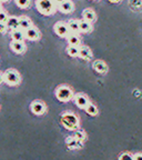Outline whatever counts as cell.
<instances>
[{"instance_id": "obj_1", "label": "cell", "mask_w": 142, "mask_h": 160, "mask_svg": "<svg viewBox=\"0 0 142 160\" xmlns=\"http://www.w3.org/2000/svg\"><path fill=\"white\" fill-rule=\"evenodd\" d=\"M61 123L67 130H77L80 126V120L76 113L66 111L61 115Z\"/></svg>"}, {"instance_id": "obj_2", "label": "cell", "mask_w": 142, "mask_h": 160, "mask_svg": "<svg viewBox=\"0 0 142 160\" xmlns=\"http://www.w3.org/2000/svg\"><path fill=\"white\" fill-rule=\"evenodd\" d=\"M36 8L43 16H52L58 10L53 0H36Z\"/></svg>"}, {"instance_id": "obj_3", "label": "cell", "mask_w": 142, "mask_h": 160, "mask_svg": "<svg viewBox=\"0 0 142 160\" xmlns=\"http://www.w3.org/2000/svg\"><path fill=\"white\" fill-rule=\"evenodd\" d=\"M73 90L71 87L67 85H60L56 88L55 90V96L59 101L61 102H68L70 100H72L73 98Z\"/></svg>"}, {"instance_id": "obj_4", "label": "cell", "mask_w": 142, "mask_h": 160, "mask_svg": "<svg viewBox=\"0 0 142 160\" xmlns=\"http://www.w3.org/2000/svg\"><path fill=\"white\" fill-rule=\"evenodd\" d=\"M3 82H6L8 86H11V87H15L18 86L21 82V76H20L19 71L16 69H7L3 72Z\"/></svg>"}, {"instance_id": "obj_5", "label": "cell", "mask_w": 142, "mask_h": 160, "mask_svg": "<svg viewBox=\"0 0 142 160\" xmlns=\"http://www.w3.org/2000/svg\"><path fill=\"white\" fill-rule=\"evenodd\" d=\"M53 31L60 38H67L70 35V29L68 27V23L65 21H58L53 26Z\"/></svg>"}, {"instance_id": "obj_6", "label": "cell", "mask_w": 142, "mask_h": 160, "mask_svg": "<svg viewBox=\"0 0 142 160\" xmlns=\"http://www.w3.org/2000/svg\"><path fill=\"white\" fill-rule=\"evenodd\" d=\"M30 110L31 112L36 116H42L47 111V106L45 102L40 101V100H33L31 105H30Z\"/></svg>"}, {"instance_id": "obj_7", "label": "cell", "mask_w": 142, "mask_h": 160, "mask_svg": "<svg viewBox=\"0 0 142 160\" xmlns=\"http://www.w3.org/2000/svg\"><path fill=\"white\" fill-rule=\"evenodd\" d=\"M72 100H73V102H75V105L77 106V107H79L80 109H85V108L88 106V103L90 102L88 96L82 92L75 93Z\"/></svg>"}, {"instance_id": "obj_8", "label": "cell", "mask_w": 142, "mask_h": 160, "mask_svg": "<svg viewBox=\"0 0 142 160\" xmlns=\"http://www.w3.org/2000/svg\"><path fill=\"white\" fill-rule=\"evenodd\" d=\"M25 37L30 41H37L41 37V32L36 26H31L27 30H25Z\"/></svg>"}, {"instance_id": "obj_9", "label": "cell", "mask_w": 142, "mask_h": 160, "mask_svg": "<svg viewBox=\"0 0 142 160\" xmlns=\"http://www.w3.org/2000/svg\"><path fill=\"white\" fill-rule=\"evenodd\" d=\"M57 9L59 10L60 12L68 15V13H71L75 10V3L72 2V0H66V1H63V2L59 3L57 6Z\"/></svg>"}, {"instance_id": "obj_10", "label": "cell", "mask_w": 142, "mask_h": 160, "mask_svg": "<svg viewBox=\"0 0 142 160\" xmlns=\"http://www.w3.org/2000/svg\"><path fill=\"white\" fill-rule=\"evenodd\" d=\"M92 69L99 75H105L108 72V65L103 60H95L92 62Z\"/></svg>"}, {"instance_id": "obj_11", "label": "cell", "mask_w": 142, "mask_h": 160, "mask_svg": "<svg viewBox=\"0 0 142 160\" xmlns=\"http://www.w3.org/2000/svg\"><path fill=\"white\" fill-rule=\"evenodd\" d=\"M10 49L12 50L15 53H18V55H21L26 51L27 47H26V43L23 41H16V40H12L10 42Z\"/></svg>"}, {"instance_id": "obj_12", "label": "cell", "mask_w": 142, "mask_h": 160, "mask_svg": "<svg viewBox=\"0 0 142 160\" xmlns=\"http://www.w3.org/2000/svg\"><path fill=\"white\" fill-rule=\"evenodd\" d=\"M78 57H80L83 60L89 61V60H91L93 57L92 50L90 49L88 46H79V56H78Z\"/></svg>"}, {"instance_id": "obj_13", "label": "cell", "mask_w": 142, "mask_h": 160, "mask_svg": "<svg viewBox=\"0 0 142 160\" xmlns=\"http://www.w3.org/2000/svg\"><path fill=\"white\" fill-rule=\"evenodd\" d=\"M66 145H67V147L69 149L75 150L82 147V141H80V140H78L77 138H75L72 136V137H68L66 139Z\"/></svg>"}, {"instance_id": "obj_14", "label": "cell", "mask_w": 142, "mask_h": 160, "mask_svg": "<svg viewBox=\"0 0 142 160\" xmlns=\"http://www.w3.org/2000/svg\"><path fill=\"white\" fill-rule=\"evenodd\" d=\"M82 18L85 20H88L89 22L93 23L97 20V13L93 9L91 8H86L85 10L82 11Z\"/></svg>"}, {"instance_id": "obj_15", "label": "cell", "mask_w": 142, "mask_h": 160, "mask_svg": "<svg viewBox=\"0 0 142 160\" xmlns=\"http://www.w3.org/2000/svg\"><path fill=\"white\" fill-rule=\"evenodd\" d=\"M92 23L89 22L88 20L81 19L79 20V31L82 33H88L92 31Z\"/></svg>"}, {"instance_id": "obj_16", "label": "cell", "mask_w": 142, "mask_h": 160, "mask_svg": "<svg viewBox=\"0 0 142 160\" xmlns=\"http://www.w3.org/2000/svg\"><path fill=\"white\" fill-rule=\"evenodd\" d=\"M6 25H7V28L10 30H15L19 28V18L15 17V16H9L6 21Z\"/></svg>"}, {"instance_id": "obj_17", "label": "cell", "mask_w": 142, "mask_h": 160, "mask_svg": "<svg viewBox=\"0 0 142 160\" xmlns=\"http://www.w3.org/2000/svg\"><path fill=\"white\" fill-rule=\"evenodd\" d=\"M32 25V21L29 17L27 16H21L19 17V28L22 30H27L28 28H30Z\"/></svg>"}, {"instance_id": "obj_18", "label": "cell", "mask_w": 142, "mask_h": 160, "mask_svg": "<svg viewBox=\"0 0 142 160\" xmlns=\"http://www.w3.org/2000/svg\"><path fill=\"white\" fill-rule=\"evenodd\" d=\"M11 38H12V40H16V41H25V30L20 29V28L11 30Z\"/></svg>"}, {"instance_id": "obj_19", "label": "cell", "mask_w": 142, "mask_h": 160, "mask_svg": "<svg viewBox=\"0 0 142 160\" xmlns=\"http://www.w3.org/2000/svg\"><path fill=\"white\" fill-rule=\"evenodd\" d=\"M66 39H67L68 43L71 46H80V43H81V38H80L79 33L70 32V35Z\"/></svg>"}, {"instance_id": "obj_20", "label": "cell", "mask_w": 142, "mask_h": 160, "mask_svg": "<svg viewBox=\"0 0 142 160\" xmlns=\"http://www.w3.org/2000/svg\"><path fill=\"white\" fill-rule=\"evenodd\" d=\"M129 8L135 12H141L142 11V0H129L128 1Z\"/></svg>"}, {"instance_id": "obj_21", "label": "cell", "mask_w": 142, "mask_h": 160, "mask_svg": "<svg viewBox=\"0 0 142 160\" xmlns=\"http://www.w3.org/2000/svg\"><path fill=\"white\" fill-rule=\"evenodd\" d=\"M83 110H85V111L88 113V115H89V116H92V117H95V116H97L98 113H99L98 107L95 105V103H92V102H89V103H88V106Z\"/></svg>"}, {"instance_id": "obj_22", "label": "cell", "mask_w": 142, "mask_h": 160, "mask_svg": "<svg viewBox=\"0 0 142 160\" xmlns=\"http://www.w3.org/2000/svg\"><path fill=\"white\" fill-rule=\"evenodd\" d=\"M68 27L70 29V32H75V33H79V20L76 19H70L68 20Z\"/></svg>"}, {"instance_id": "obj_23", "label": "cell", "mask_w": 142, "mask_h": 160, "mask_svg": "<svg viewBox=\"0 0 142 160\" xmlns=\"http://www.w3.org/2000/svg\"><path fill=\"white\" fill-rule=\"evenodd\" d=\"M67 53L68 56L72 58H76L79 56V46H71L69 45L67 47Z\"/></svg>"}, {"instance_id": "obj_24", "label": "cell", "mask_w": 142, "mask_h": 160, "mask_svg": "<svg viewBox=\"0 0 142 160\" xmlns=\"http://www.w3.org/2000/svg\"><path fill=\"white\" fill-rule=\"evenodd\" d=\"M15 3L20 9H28L31 6V0H15Z\"/></svg>"}, {"instance_id": "obj_25", "label": "cell", "mask_w": 142, "mask_h": 160, "mask_svg": "<svg viewBox=\"0 0 142 160\" xmlns=\"http://www.w3.org/2000/svg\"><path fill=\"white\" fill-rule=\"evenodd\" d=\"M73 137L75 138H77L78 140H80V141H86L87 140V133L83 131V130H76V132H75V135H73Z\"/></svg>"}, {"instance_id": "obj_26", "label": "cell", "mask_w": 142, "mask_h": 160, "mask_svg": "<svg viewBox=\"0 0 142 160\" xmlns=\"http://www.w3.org/2000/svg\"><path fill=\"white\" fill-rule=\"evenodd\" d=\"M119 160H133V153H130L129 151H123L119 155Z\"/></svg>"}, {"instance_id": "obj_27", "label": "cell", "mask_w": 142, "mask_h": 160, "mask_svg": "<svg viewBox=\"0 0 142 160\" xmlns=\"http://www.w3.org/2000/svg\"><path fill=\"white\" fill-rule=\"evenodd\" d=\"M8 17H9V16H8V13L6 12V11H3V10H0V22L6 23Z\"/></svg>"}, {"instance_id": "obj_28", "label": "cell", "mask_w": 142, "mask_h": 160, "mask_svg": "<svg viewBox=\"0 0 142 160\" xmlns=\"http://www.w3.org/2000/svg\"><path fill=\"white\" fill-rule=\"evenodd\" d=\"M7 25L3 22H0V33H5L7 31Z\"/></svg>"}, {"instance_id": "obj_29", "label": "cell", "mask_w": 142, "mask_h": 160, "mask_svg": "<svg viewBox=\"0 0 142 160\" xmlns=\"http://www.w3.org/2000/svg\"><path fill=\"white\" fill-rule=\"evenodd\" d=\"M133 159L135 160H142V152H137L133 155Z\"/></svg>"}, {"instance_id": "obj_30", "label": "cell", "mask_w": 142, "mask_h": 160, "mask_svg": "<svg viewBox=\"0 0 142 160\" xmlns=\"http://www.w3.org/2000/svg\"><path fill=\"white\" fill-rule=\"evenodd\" d=\"M109 1H110L111 3H115V5H118V3H120L121 1H122V0H109Z\"/></svg>"}, {"instance_id": "obj_31", "label": "cell", "mask_w": 142, "mask_h": 160, "mask_svg": "<svg viewBox=\"0 0 142 160\" xmlns=\"http://www.w3.org/2000/svg\"><path fill=\"white\" fill-rule=\"evenodd\" d=\"M3 82V72H0V83Z\"/></svg>"}, {"instance_id": "obj_32", "label": "cell", "mask_w": 142, "mask_h": 160, "mask_svg": "<svg viewBox=\"0 0 142 160\" xmlns=\"http://www.w3.org/2000/svg\"><path fill=\"white\" fill-rule=\"evenodd\" d=\"M53 1H55L56 2V5H59V3H61V2H63V1H66V0H53Z\"/></svg>"}, {"instance_id": "obj_33", "label": "cell", "mask_w": 142, "mask_h": 160, "mask_svg": "<svg viewBox=\"0 0 142 160\" xmlns=\"http://www.w3.org/2000/svg\"><path fill=\"white\" fill-rule=\"evenodd\" d=\"M10 0H0V2L2 3V2H9Z\"/></svg>"}, {"instance_id": "obj_34", "label": "cell", "mask_w": 142, "mask_h": 160, "mask_svg": "<svg viewBox=\"0 0 142 160\" xmlns=\"http://www.w3.org/2000/svg\"><path fill=\"white\" fill-rule=\"evenodd\" d=\"M0 10H2V7H1V2H0Z\"/></svg>"}, {"instance_id": "obj_35", "label": "cell", "mask_w": 142, "mask_h": 160, "mask_svg": "<svg viewBox=\"0 0 142 160\" xmlns=\"http://www.w3.org/2000/svg\"><path fill=\"white\" fill-rule=\"evenodd\" d=\"M92 1H100V0H92Z\"/></svg>"}]
</instances>
